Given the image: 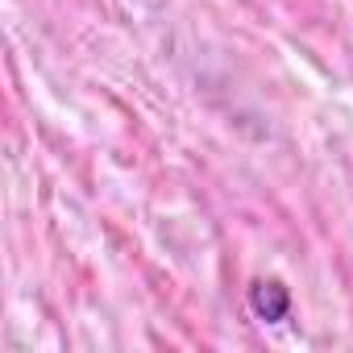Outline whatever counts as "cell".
Returning a JSON list of instances; mask_svg holds the SVG:
<instances>
[{
  "instance_id": "cell-1",
  "label": "cell",
  "mask_w": 353,
  "mask_h": 353,
  "mask_svg": "<svg viewBox=\"0 0 353 353\" xmlns=\"http://www.w3.org/2000/svg\"><path fill=\"white\" fill-rule=\"evenodd\" d=\"M250 312H254L258 320H266V324L287 320V312H291L287 287H283L279 279H254V283H250Z\"/></svg>"
}]
</instances>
